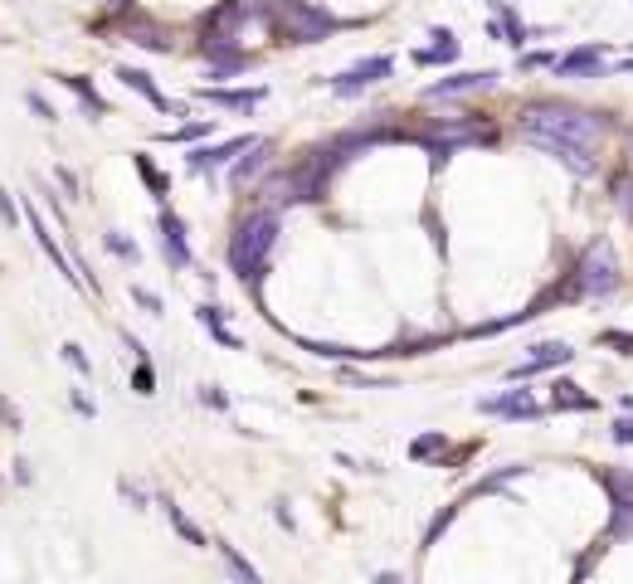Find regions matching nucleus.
<instances>
[{
  "mask_svg": "<svg viewBox=\"0 0 633 584\" xmlns=\"http://www.w3.org/2000/svg\"><path fill=\"white\" fill-rule=\"evenodd\" d=\"M254 137H229V142H215V146H190L186 151V171L190 176H205V171H220V166H234L239 151H249Z\"/></svg>",
  "mask_w": 633,
  "mask_h": 584,
  "instance_id": "7",
  "label": "nucleus"
},
{
  "mask_svg": "<svg viewBox=\"0 0 633 584\" xmlns=\"http://www.w3.org/2000/svg\"><path fill=\"white\" fill-rule=\"evenodd\" d=\"M429 49H414V64H424V69H434V64H453L458 59V39H453V30H444V25H434L429 30Z\"/></svg>",
  "mask_w": 633,
  "mask_h": 584,
  "instance_id": "17",
  "label": "nucleus"
},
{
  "mask_svg": "<svg viewBox=\"0 0 633 584\" xmlns=\"http://www.w3.org/2000/svg\"><path fill=\"white\" fill-rule=\"evenodd\" d=\"M599 487L609 492V507L614 511H633V473L629 468H604Z\"/></svg>",
  "mask_w": 633,
  "mask_h": 584,
  "instance_id": "18",
  "label": "nucleus"
},
{
  "mask_svg": "<svg viewBox=\"0 0 633 584\" xmlns=\"http://www.w3.org/2000/svg\"><path fill=\"white\" fill-rule=\"evenodd\" d=\"M132 166H137V176H142V185H147V190L156 195V200H166V195H171V181H166V171H161V166L151 161L147 151H132Z\"/></svg>",
  "mask_w": 633,
  "mask_h": 584,
  "instance_id": "22",
  "label": "nucleus"
},
{
  "mask_svg": "<svg viewBox=\"0 0 633 584\" xmlns=\"http://www.w3.org/2000/svg\"><path fill=\"white\" fill-rule=\"evenodd\" d=\"M522 137H546V142H565L580 146V151H595L604 137V117L590 108H575V103H556V98H541L522 108Z\"/></svg>",
  "mask_w": 633,
  "mask_h": 584,
  "instance_id": "1",
  "label": "nucleus"
},
{
  "mask_svg": "<svg viewBox=\"0 0 633 584\" xmlns=\"http://www.w3.org/2000/svg\"><path fill=\"white\" fill-rule=\"evenodd\" d=\"M156 229H161V254H166V263H171L176 273H181V268H195L186 219L176 215V210H161V215H156Z\"/></svg>",
  "mask_w": 633,
  "mask_h": 584,
  "instance_id": "6",
  "label": "nucleus"
},
{
  "mask_svg": "<svg viewBox=\"0 0 633 584\" xmlns=\"http://www.w3.org/2000/svg\"><path fill=\"white\" fill-rule=\"evenodd\" d=\"M117 78H122V88H132V93H142V98H147L151 108L156 112H166V117H181V103H171V98H166V93H161V88H156V78H151L147 69H132V64H117Z\"/></svg>",
  "mask_w": 633,
  "mask_h": 584,
  "instance_id": "9",
  "label": "nucleus"
},
{
  "mask_svg": "<svg viewBox=\"0 0 633 584\" xmlns=\"http://www.w3.org/2000/svg\"><path fill=\"white\" fill-rule=\"evenodd\" d=\"M546 64H556V54H526L522 69H546Z\"/></svg>",
  "mask_w": 633,
  "mask_h": 584,
  "instance_id": "42",
  "label": "nucleus"
},
{
  "mask_svg": "<svg viewBox=\"0 0 633 584\" xmlns=\"http://www.w3.org/2000/svg\"><path fill=\"white\" fill-rule=\"evenodd\" d=\"M570 356H575V351H570L565 341H536V346H531V356H526V361H517L512 370H507V375H512V380H526V375H536V370L565 365Z\"/></svg>",
  "mask_w": 633,
  "mask_h": 584,
  "instance_id": "10",
  "label": "nucleus"
},
{
  "mask_svg": "<svg viewBox=\"0 0 633 584\" xmlns=\"http://www.w3.org/2000/svg\"><path fill=\"white\" fill-rule=\"evenodd\" d=\"M497 83V69H473V73H448L424 88V98H458V93H483Z\"/></svg>",
  "mask_w": 633,
  "mask_h": 584,
  "instance_id": "8",
  "label": "nucleus"
},
{
  "mask_svg": "<svg viewBox=\"0 0 633 584\" xmlns=\"http://www.w3.org/2000/svg\"><path fill=\"white\" fill-rule=\"evenodd\" d=\"M210 132H215V122H186V127L166 132V142H200V137H210Z\"/></svg>",
  "mask_w": 633,
  "mask_h": 584,
  "instance_id": "28",
  "label": "nucleus"
},
{
  "mask_svg": "<svg viewBox=\"0 0 633 584\" xmlns=\"http://www.w3.org/2000/svg\"><path fill=\"white\" fill-rule=\"evenodd\" d=\"M560 78H604V49L585 44V49H570L565 59H556Z\"/></svg>",
  "mask_w": 633,
  "mask_h": 584,
  "instance_id": "13",
  "label": "nucleus"
},
{
  "mask_svg": "<svg viewBox=\"0 0 633 584\" xmlns=\"http://www.w3.org/2000/svg\"><path fill=\"white\" fill-rule=\"evenodd\" d=\"M273 521H278L283 531H298V521H293V511H288V502H273Z\"/></svg>",
  "mask_w": 633,
  "mask_h": 584,
  "instance_id": "41",
  "label": "nucleus"
},
{
  "mask_svg": "<svg viewBox=\"0 0 633 584\" xmlns=\"http://www.w3.org/2000/svg\"><path fill=\"white\" fill-rule=\"evenodd\" d=\"M278 229H283V219L278 210H249V215L234 224V234H229V273L244 283V288H259L263 273H268V258L278 249Z\"/></svg>",
  "mask_w": 633,
  "mask_h": 584,
  "instance_id": "2",
  "label": "nucleus"
},
{
  "mask_svg": "<svg viewBox=\"0 0 633 584\" xmlns=\"http://www.w3.org/2000/svg\"><path fill=\"white\" fill-rule=\"evenodd\" d=\"M390 73H395V59H390V54H375V59H361V64H351L346 73H336L332 93L336 98H356V93H366L371 83L390 78Z\"/></svg>",
  "mask_w": 633,
  "mask_h": 584,
  "instance_id": "5",
  "label": "nucleus"
},
{
  "mask_svg": "<svg viewBox=\"0 0 633 584\" xmlns=\"http://www.w3.org/2000/svg\"><path fill=\"white\" fill-rule=\"evenodd\" d=\"M434 453H444V434H419L410 443V458H414V463H429Z\"/></svg>",
  "mask_w": 633,
  "mask_h": 584,
  "instance_id": "26",
  "label": "nucleus"
},
{
  "mask_svg": "<svg viewBox=\"0 0 633 584\" xmlns=\"http://www.w3.org/2000/svg\"><path fill=\"white\" fill-rule=\"evenodd\" d=\"M312 356H322V361H371L380 351H351V346H336V341H302Z\"/></svg>",
  "mask_w": 633,
  "mask_h": 584,
  "instance_id": "23",
  "label": "nucleus"
},
{
  "mask_svg": "<svg viewBox=\"0 0 633 584\" xmlns=\"http://www.w3.org/2000/svg\"><path fill=\"white\" fill-rule=\"evenodd\" d=\"M69 404H74V414H83V419H98V404L88 400V390H69Z\"/></svg>",
  "mask_w": 633,
  "mask_h": 584,
  "instance_id": "37",
  "label": "nucleus"
},
{
  "mask_svg": "<svg viewBox=\"0 0 633 584\" xmlns=\"http://www.w3.org/2000/svg\"><path fill=\"white\" fill-rule=\"evenodd\" d=\"M215 550H220L224 570H229V580H234V584H263L259 565H254L249 555H239V546H229V541H215Z\"/></svg>",
  "mask_w": 633,
  "mask_h": 584,
  "instance_id": "20",
  "label": "nucleus"
},
{
  "mask_svg": "<svg viewBox=\"0 0 633 584\" xmlns=\"http://www.w3.org/2000/svg\"><path fill=\"white\" fill-rule=\"evenodd\" d=\"M117 492H122V502H132V511H147L151 507V497L132 482V477H117Z\"/></svg>",
  "mask_w": 633,
  "mask_h": 584,
  "instance_id": "29",
  "label": "nucleus"
},
{
  "mask_svg": "<svg viewBox=\"0 0 633 584\" xmlns=\"http://www.w3.org/2000/svg\"><path fill=\"white\" fill-rule=\"evenodd\" d=\"M0 424H5V429H10V434H20V429H25V414H20V409H15V404L5 400V395H0Z\"/></svg>",
  "mask_w": 633,
  "mask_h": 584,
  "instance_id": "36",
  "label": "nucleus"
},
{
  "mask_svg": "<svg viewBox=\"0 0 633 584\" xmlns=\"http://www.w3.org/2000/svg\"><path fill=\"white\" fill-rule=\"evenodd\" d=\"M624 409H629V414H633V395H624Z\"/></svg>",
  "mask_w": 633,
  "mask_h": 584,
  "instance_id": "45",
  "label": "nucleus"
},
{
  "mask_svg": "<svg viewBox=\"0 0 633 584\" xmlns=\"http://www.w3.org/2000/svg\"><path fill=\"white\" fill-rule=\"evenodd\" d=\"M103 249H108L112 258H122V263H142V249H137V239H127L122 229H108V234H103Z\"/></svg>",
  "mask_w": 633,
  "mask_h": 584,
  "instance_id": "24",
  "label": "nucleus"
},
{
  "mask_svg": "<svg viewBox=\"0 0 633 584\" xmlns=\"http://www.w3.org/2000/svg\"><path fill=\"white\" fill-rule=\"evenodd\" d=\"M224 317H229V312H224L220 302H200V307H195V322H200V327L210 331V336H215V341H220L224 351H244V341H239V336H234V331L224 327Z\"/></svg>",
  "mask_w": 633,
  "mask_h": 584,
  "instance_id": "15",
  "label": "nucleus"
},
{
  "mask_svg": "<svg viewBox=\"0 0 633 584\" xmlns=\"http://www.w3.org/2000/svg\"><path fill=\"white\" fill-rule=\"evenodd\" d=\"M483 414H497V419H541V404L531 400V390H507V395H492V400H478Z\"/></svg>",
  "mask_w": 633,
  "mask_h": 584,
  "instance_id": "11",
  "label": "nucleus"
},
{
  "mask_svg": "<svg viewBox=\"0 0 633 584\" xmlns=\"http://www.w3.org/2000/svg\"><path fill=\"white\" fill-rule=\"evenodd\" d=\"M132 390H137V395H156V370H151V361H137V370H132Z\"/></svg>",
  "mask_w": 633,
  "mask_h": 584,
  "instance_id": "32",
  "label": "nucleus"
},
{
  "mask_svg": "<svg viewBox=\"0 0 633 584\" xmlns=\"http://www.w3.org/2000/svg\"><path fill=\"white\" fill-rule=\"evenodd\" d=\"M268 161H273V142H263V137H254V146H249V151H239V156H234V171H229V185H234V190H244L249 181H259V176H263V166H268Z\"/></svg>",
  "mask_w": 633,
  "mask_h": 584,
  "instance_id": "12",
  "label": "nucleus"
},
{
  "mask_svg": "<svg viewBox=\"0 0 633 584\" xmlns=\"http://www.w3.org/2000/svg\"><path fill=\"white\" fill-rule=\"evenodd\" d=\"M59 356H64V365H74V370L83 375V380L93 375V361H88V351H83L78 341H64V346H59Z\"/></svg>",
  "mask_w": 633,
  "mask_h": 584,
  "instance_id": "27",
  "label": "nucleus"
},
{
  "mask_svg": "<svg viewBox=\"0 0 633 584\" xmlns=\"http://www.w3.org/2000/svg\"><path fill=\"white\" fill-rule=\"evenodd\" d=\"M200 98L229 112H254L268 98V88H200Z\"/></svg>",
  "mask_w": 633,
  "mask_h": 584,
  "instance_id": "14",
  "label": "nucleus"
},
{
  "mask_svg": "<svg viewBox=\"0 0 633 584\" xmlns=\"http://www.w3.org/2000/svg\"><path fill=\"white\" fill-rule=\"evenodd\" d=\"M195 400L205 404V409H215V414H229V395H224L220 385H200V390H195Z\"/></svg>",
  "mask_w": 633,
  "mask_h": 584,
  "instance_id": "30",
  "label": "nucleus"
},
{
  "mask_svg": "<svg viewBox=\"0 0 633 584\" xmlns=\"http://www.w3.org/2000/svg\"><path fill=\"white\" fill-rule=\"evenodd\" d=\"M25 108L35 112L39 122H59V112L49 108V98H44V93H35V88H30V93H25Z\"/></svg>",
  "mask_w": 633,
  "mask_h": 584,
  "instance_id": "35",
  "label": "nucleus"
},
{
  "mask_svg": "<svg viewBox=\"0 0 633 584\" xmlns=\"http://www.w3.org/2000/svg\"><path fill=\"white\" fill-rule=\"evenodd\" d=\"M156 507L166 511V521H171V531H176V536H181L186 546H195V550H205V546H210V536H205V531H200V526L190 521V516H186V507H181V502H171V497H156Z\"/></svg>",
  "mask_w": 633,
  "mask_h": 584,
  "instance_id": "16",
  "label": "nucleus"
},
{
  "mask_svg": "<svg viewBox=\"0 0 633 584\" xmlns=\"http://www.w3.org/2000/svg\"><path fill=\"white\" fill-rule=\"evenodd\" d=\"M278 30L288 35V44H322L327 35L341 30V20L332 10L312 5V0H283L278 5Z\"/></svg>",
  "mask_w": 633,
  "mask_h": 584,
  "instance_id": "4",
  "label": "nucleus"
},
{
  "mask_svg": "<svg viewBox=\"0 0 633 584\" xmlns=\"http://www.w3.org/2000/svg\"><path fill=\"white\" fill-rule=\"evenodd\" d=\"M614 195H619V205H624V215L633 219V176H619V181H614Z\"/></svg>",
  "mask_w": 633,
  "mask_h": 584,
  "instance_id": "38",
  "label": "nucleus"
},
{
  "mask_svg": "<svg viewBox=\"0 0 633 584\" xmlns=\"http://www.w3.org/2000/svg\"><path fill=\"white\" fill-rule=\"evenodd\" d=\"M0 224H5V229H20V224H25V215H20V205H15L10 190H0Z\"/></svg>",
  "mask_w": 633,
  "mask_h": 584,
  "instance_id": "33",
  "label": "nucleus"
},
{
  "mask_svg": "<svg viewBox=\"0 0 633 584\" xmlns=\"http://www.w3.org/2000/svg\"><path fill=\"white\" fill-rule=\"evenodd\" d=\"M132 302H137L142 312H151V317H161V307H166V302H161L151 288H142V283H132Z\"/></svg>",
  "mask_w": 633,
  "mask_h": 584,
  "instance_id": "34",
  "label": "nucleus"
},
{
  "mask_svg": "<svg viewBox=\"0 0 633 584\" xmlns=\"http://www.w3.org/2000/svg\"><path fill=\"white\" fill-rule=\"evenodd\" d=\"M127 39L142 44V49H156V54H171V39L161 35V30H151V25H127Z\"/></svg>",
  "mask_w": 633,
  "mask_h": 584,
  "instance_id": "25",
  "label": "nucleus"
},
{
  "mask_svg": "<svg viewBox=\"0 0 633 584\" xmlns=\"http://www.w3.org/2000/svg\"><path fill=\"white\" fill-rule=\"evenodd\" d=\"M551 404H556L560 414H585V409H595V395H585V385H575V380H556L551 385Z\"/></svg>",
  "mask_w": 633,
  "mask_h": 584,
  "instance_id": "19",
  "label": "nucleus"
},
{
  "mask_svg": "<svg viewBox=\"0 0 633 584\" xmlns=\"http://www.w3.org/2000/svg\"><path fill=\"white\" fill-rule=\"evenodd\" d=\"M599 346H614L619 356H633V331H619V327L599 331Z\"/></svg>",
  "mask_w": 633,
  "mask_h": 584,
  "instance_id": "31",
  "label": "nucleus"
},
{
  "mask_svg": "<svg viewBox=\"0 0 633 584\" xmlns=\"http://www.w3.org/2000/svg\"><path fill=\"white\" fill-rule=\"evenodd\" d=\"M59 83H64V88L74 93L78 103H83V112H88V117H103V112H108L103 93H98V88H93V83H88L83 73H59Z\"/></svg>",
  "mask_w": 633,
  "mask_h": 584,
  "instance_id": "21",
  "label": "nucleus"
},
{
  "mask_svg": "<svg viewBox=\"0 0 633 584\" xmlns=\"http://www.w3.org/2000/svg\"><path fill=\"white\" fill-rule=\"evenodd\" d=\"M15 482H20V487H30V482H35V473H30V463H25V458L15 463Z\"/></svg>",
  "mask_w": 633,
  "mask_h": 584,
  "instance_id": "43",
  "label": "nucleus"
},
{
  "mask_svg": "<svg viewBox=\"0 0 633 584\" xmlns=\"http://www.w3.org/2000/svg\"><path fill=\"white\" fill-rule=\"evenodd\" d=\"M54 181L64 185V195H74V200H78V190H83V185H78V176L69 171V166H54Z\"/></svg>",
  "mask_w": 633,
  "mask_h": 584,
  "instance_id": "39",
  "label": "nucleus"
},
{
  "mask_svg": "<svg viewBox=\"0 0 633 584\" xmlns=\"http://www.w3.org/2000/svg\"><path fill=\"white\" fill-rule=\"evenodd\" d=\"M375 584H410V580H400L395 570H380V575H375Z\"/></svg>",
  "mask_w": 633,
  "mask_h": 584,
  "instance_id": "44",
  "label": "nucleus"
},
{
  "mask_svg": "<svg viewBox=\"0 0 633 584\" xmlns=\"http://www.w3.org/2000/svg\"><path fill=\"white\" fill-rule=\"evenodd\" d=\"M619 283H624V273H619L614 244H609V239H590L585 254L575 258L570 283L560 288V297H565V302H595V297H614Z\"/></svg>",
  "mask_w": 633,
  "mask_h": 584,
  "instance_id": "3",
  "label": "nucleus"
},
{
  "mask_svg": "<svg viewBox=\"0 0 633 584\" xmlns=\"http://www.w3.org/2000/svg\"><path fill=\"white\" fill-rule=\"evenodd\" d=\"M609 438H614V443H624V448H633V419H619V424L609 429Z\"/></svg>",
  "mask_w": 633,
  "mask_h": 584,
  "instance_id": "40",
  "label": "nucleus"
}]
</instances>
